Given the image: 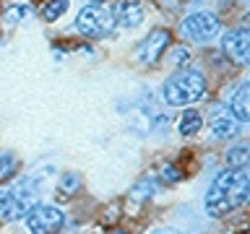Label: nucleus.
I'll return each mask as SVG.
<instances>
[{
    "label": "nucleus",
    "mask_w": 250,
    "mask_h": 234,
    "mask_svg": "<svg viewBox=\"0 0 250 234\" xmlns=\"http://www.w3.org/2000/svg\"><path fill=\"white\" fill-rule=\"evenodd\" d=\"M250 198V177L245 169H234V172H222L214 185H211V190L206 195V211L208 216H224L229 214L232 208H240L245 206Z\"/></svg>",
    "instance_id": "1"
},
{
    "label": "nucleus",
    "mask_w": 250,
    "mask_h": 234,
    "mask_svg": "<svg viewBox=\"0 0 250 234\" xmlns=\"http://www.w3.org/2000/svg\"><path fill=\"white\" fill-rule=\"evenodd\" d=\"M206 94V78L198 70H180L164 83V99L172 107H183Z\"/></svg>",
    "instance_id": "2"
},
{
    "label": "nucleus",
    "mask_w": 250,
    "mask_h": 234,
    "mask_svg": "<svg viewBox=\"0 0 250 234\" xmlns=\"http://www.w3.org/2000/svg\"><path fill=\"white\" fill-rule=\"evenodd\" d=\"M112 23H115L112 11H107V8H102V5H86V8H81V13L76 16V26L86 37L107 34V31L112 29Z\"/></svg>",
    "instance_id": "3"
},
{
    "label": "nucleus",
    "mask_w": 250,
    "mask_h": 234,
    "mask_svg": "<svg viewBox=\"0 0 250 234\" xmlns=\"http://www.w3.org/2000/svg\"><path fill=\"white\" fill-rule=\"evenodd\" d=\"M26 224L31 234H58L62 229V224H65V216L55 206H37L29 211Z\"/></svg>",
    "instance_id": "4"
},
{
    "label": "nucleus",
    "mask_w": 250,
    "mask_h": 234,
    "mask_svg": "<svg viewBox=\"0 0 250 234\" xmlns=\"http://www.w3.org/2000/svg\"><path fill=\"white\" fill-rule=\"evenodd\" d=\"M183 31L195 42H206L219 31V21L214 13H193L183 21Z\"/></svg>",
    "instance_id": "5"
},
{
    "label": "nucleus",
    "mask_w": 250,
    "mask_h": 234,
    "mask_svg": "<svg viewBox=\"0 0 250 234\" xmlns=\"http://www.w3.org/2000/svg\"><path fill=\"white\" fill-rule=\"evenodd\" d=\"M167 44H169V31H164V29L148 31L146 39L138 47V58L144 60L146 65H156L159 58L164 55V50H167Z\"/></svg>",
    "instance_id": "6"
},
{
    "label": "nucleus",
    "mask_w": 250,
    "mask_h": 234,
    "mask_svg": "<svg viewBox=\"0 0 250 234\" xmlns=\"http://www.w3.org/2000/svg\"><path fill=\"white\" fill-rule=\"evenodd\" d=\"M224 52L229 55L234 62L240 65H248V55H250V29H234L224 37Z\"/></svg>",
    "instance_id": "7"
},
{
    "label": "nucleus",
    "mask_w": 250,
    "mask_h": 234,
    "mask_svg": "<svg viewBox=\"0 0 250 234\" xmlns=\"http://www.w3.org/2000/svg\"><path fill=\"white\" fill-rule=\"evenodd\" d=\"M112 21H117V26H138L144 21V11L136 0H120L112 11Z\"/></svg>",
    "instance_id": "8"
},
{
    "label": "nucleus",
    "mask_w": 250,
    "mask_h": 234,
    "mask_svg": "<svg viewBox=\"0 0 250 234\" xmlns=\"http://www.w3.org/2000/svg\"><path fill=\"white\" fill-rule=\"evenodd\" d=\"M229 115L234 117V122H248L250 120V91H248V86H240L237 94L229 99Z\"/></svg>",
    "instance_id": "9"
},
{
    "label": "nucleus",
    "mask_w": 250,
    "mask_h": 234,
    "mask_svg": "<svg viewBox=\"0 0 250 234\" xmlns=\"http://www.w3.org/2000/svg\"><path fill=\"white\" fill-rule=\"evenodd\" d=\"M78 187H81V177H78L76 172H65L58 182V195L60 198H73L78 193Z\"/></svg>",
    "instance_id": "10"
},
{
    "label": "nucleus",
    "mask_w": 250,
    "mask_h": 234,
    "mask_svg": "<svg viewBox=\"0 0 250 234\" xmlns=\"http://www.w3.org/2000/svg\"><path fill=\"white\" fill-rule=\"evenodd\" d=\"M211 130H214V138H232L240 133V125L234 120H229V117H222V120H214Z\"/></svg>",
    "instance_id": "11"
},
{
    "label": "nucleus",
    "mask_w": 250,
    "mask_h": 234,
    "mask_svg": "<svg viewBox=\"0 0 250 234\" xmlns=\"http://www.w3.org/2000/svg\"><path fill=\"white\" fill-rule=\"evenodd\" d=\"M248 159H250L248 146H234V148L227 151V164H229L232 169H245L248 167Z\"/></svg>",
    "instance_id": "12"
},
{
    "label": "nucleus",
    "mask_w": 250,
    "mask_h": 234,
    "mask_svg": "<svg viewBox=\"0 0 250 234\" xmlns=\"http://www.w3.org/2000/svg\"><path fill=\"white\" fill-rule=\"evenodd\" d=\"M201 125H203L201 115L195 112V109H188L183 115V120H180V133H183V136H193L195 130H201Z\"/></svg>",
    "instance_id": "13"
},
{
    "label": "nucleus",
    "mask_w": 250,
    "mask_h": 234,
    "mask_svg": "<svg viewBox=\"0 0 250 234\" xmlns=\"http://www.w3.org/2000/svg\"><path fill=\"white\" fill-rule=\"evenodd\" d=\"M65 11H68V0H50L42 8V16H44V21H58Z\"/></svg>",
    "instance_id": "14"
},
{
    "label": "nucleus",
    "mask_w": 250,
    "mask_h": 234,
    "mask_svg": "<svg viewBox=\"0 0 250 234\" xmlns=\"http://www.w3.org/2000/svg\"><path fill=\"white\" fill-rule=\"evenodd\" d=\"M16 169H19L16 154H0V179H11Z\"/></svg>",
    "instance_id": "15"
},
{
    "label": "nucleus",
    "mask_w": 250,
    "mask_h": 234,
    "mask_svg": "<svg viewBox=\"0 0 250 234\" xmlns=\"http://www.w3.org/2000/svg\"><path fill=\"white\" fill-rule=\"evenodd\" d=\"M26 16H29V5H23V3H21V5H13L11 11L5 13V21H8V23H13V21H19V19H26Z\"/></svg>",
    "instance_id": "16"
},
{
    "label": "nucleus",
    "mask_w": 250,
    "mask_h": 234,
    "mask_svg": "<svg viewBox=\"0 0 250 234\" xmlns=\"http://www.w3.org/2000/svg\"><path fill=\"white\" fill-rule=\"evenodd\" d=\"M133 193H136V198H148V195L154 193V182H151V179H144V182H141Z\"/></svg>",
    "instance_id": "17"
},
{
    "label": "nucleus",
    "mask_w": 250,
    "mask_h": 234,
    "mask_svg": "<svg viewBox=\"0 0 250 234\" xmlns=\"http://www.w3.org/2000/svg\"><path fill=\"white\" fill-rule=\"evenodd\" d=\"M162 177L167 179V182H175V179H180L183 175L177 172V167H172V164H169V167H164V169H162Z\"/></svg>",
    "instance_id": "18"
},
{
    "label": "nucleus",
    "mask_w": 250,
    "mask_h": 234,
    "mask_svg": "<svg viewBox=\"0 0 250 234\" xmlns=\"http://www.w3.org/2000/svg\"><path fill=\"white\" fill-rule=\"evenodd\" d=\"M154 234H177V232H164V229H159V232H154Z\"/></svg>",
    "instance_id": "19"
},
{
    "label": "nucleus",
    "mask_w": 250,
    "mask_h": 234,
    "mask_svg": "<svg viewBox=\"0 0 250 234\" xmlns=\"http://www.w3.org/2000/svg\"><path fill=\"white\" fill-rule=\"evenodd\" d=\"M94 3H99V0H94Z\"/></svg>",
    "instance_id": "20"
}]
</instances>
